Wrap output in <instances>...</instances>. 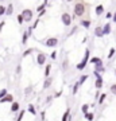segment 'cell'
<instances>
[{
    "mask_svg": "<svg viewBox=\"0 0 116 121\" xmlns=\"http://www.w3.org/2000/svg\"><path fill=\"white\" fill-rule=\"evenodd\" d=\"M66 1H69V3H70V1H73V0H66Z\"/></svg>",
    "mask_w": 116,
    "mask_h": 121,
    "instance_id": "obj_48",
    "label": "cell"
},
{
    "mask_svg": "<svg viewBox=\"0 0 116 121\" xmlns=\"http://www.w3.org/2000/svg\"><path fill=\"white\" fill-rule=\"evenodd\" d=\"M77 30H78V27H77V26H74L73 28L70 30V32H69V36H72V35H73V34H74V32H76Z\"/></svg>",
    "mask_w": 116,
    "mask_h": 121,
    "instance_id": "obj_37",
    "label": "cell"
},
{
    "mask_svg": "<svg viewBox=\"0 0 116 121\" xmlns=\"http://www.w3.org/2000/svg\"><path fill=\"white\" fill-rule=\"evenodd\" d=\"M41 117H42V121L45 120V112H42V113H41Z\"/></svg>",
    "mask_w": 116,
    "mask_h": 121,
    "instance_id": "obj_47",
    "label": "cell"
},
{
    "mask_svg": "<svg viewBox=\"0 0 116 121\" xmlns=\"http://www.w3.org/2000/svg\"><path fill=\"white\" fill-rule=\"evenodd\" d=\"M1 1H4V0H0V3H1Z\"/></svg>",
    "mask_w": 116,
    "mask_h": 121,
    "instance_id": "obj_50",
    "label": "cell"
},
{
    "mask_svg": "<svg viewBox=\"0 0 116 121\" xmlns=\"http://www.w3.org/2000/svg\"><path fill=\"white\" fill-rule=\"evenodd\" d=\"M20 110V104L18 102V101H14L12 104H11V109H9V112L11 113H18Z\"/></svg>",
    "mask_w": 116,
    "mask_h": 121,
    "instance_id": "obj_10",
    "label": "cell"
},
{
    "mask_svg": "<svg viewBox=\"0 0 116 121\" xmlns=\"http://www.w3.org/2000/svg\"><path fill=\"white\" fill-rule=\"evenodd\" d=\"M14 13V4L12 3H9L8 5H7V7H5V15H12Z\"/></svg>",
    "mask_w": 116,
    "mask_h": 121,
    "instance_id": "obj_16",
    "label": "cell"
},
{
    "mask_svg": "<svg viewBox=\"0 0 116 121\" xmlns=\"http://www.w3.org/2000/svg\"><path fill=\"white\" fill-rule=\"evenodd\" d=\"M115 77H116V69H115Z\"/></svg>",
    "mask_w": 116,
    "mask_h": 121,
    "instance_id": "obj_49",
    "label": "cell"
},
{
    "mask_svg": "<svg viewBox=\"0 0 116 121\" xmlns=\"http://www.w3.org/2000/svg\"><path fill=\"white\" fill-rule=\"evenodd\" d=\"M61 94H62V90H60L58 93H56V95H54V97H60Z\"/></svg>",
    "mask_w": 116,
    "mask_h": 121,
    "instance_id": "obj_46",
    "label": "cell"
},
{
    "mask_svg": "<svg viewBox=\"0 0 116 121\" xmlns=\"http://www.w3.org/2000/svg\"><path fill=\"white\" fill-rule=\"evenodd\" d=\"M84 28H89L90 27V20H81V23H80Z\"/></svg>",
    "mask_w": 116,
    "mask_h": 121,
    "instance_id": "obj_27",
    "label": "cell"
},
{
    "mask_svg": "<svg viewBox=\"0 0 116 121\" xmlns=\"http://www.w3.org/2000/svg\"><path fill=\"white\" fill-rule=\"evenodd\" d=\"M14 101H15L14 99V95L11 93H8V94H5L3 98L0 99V104H12Z\"/></svg>",
    "mask_w": 116,
    "mask_h": 121,
    "instance_id": "obj_8",
    "label": "cell"
},
{
    "mask_svg": "<svg viewBox=\"0 0 116 121\" xmlns=\"http://www.w3.org/2000/svg\"><path fill=\"white\" fill-rule=\"evenodd\" d=\"M89 56H90V51L89 48H86L85 50V54H84V58H82V60L78 63L77 66H76V69L78 70V71H82V70L86 67V65H88V62H89Z\"/></svg>",
    "mask_w": 116,
    "mask_h": 121,
    "instance_id": "obj_1",
    "label": "cell"
},
{
    "mask_svg": "<svg viewBox=\"0 0 116 121\" xmlns=\"http://www.w3.org/2000/svg\"><path fill=\"white\" fill-rule=\"evenodd\" d=\"M95 66V71L96 73H104L105 71V67H104V65H103V62H100V63H97V65H93Z\"/></svg>",
    "mask_w": 116,
    "mask_h": 121,
    "instance_id": "obj_11",
    "label": "cell"
},
{
    "mask_svg": "<svg viewBox=\"0 0 116 121\" xmlns=\"http://www.w3.org/2000/svg\"><path fill=\"white\" fill-rule=\"evenodd\" d=\"M46 5H47L46 3H43L42 5H38V8H37V11H38V12H42L43 9H45V7H46Z\"/></svg>",
    "mask_w": 116,
    "mask_h": 121,
    "instance_id": "obj_35",
    "label": "cell"
},
{
    "mask_svg": "<svg viewBox=\"0 0 116 121\" xmlns=\"http://www.w3.org/2000/svg\"><path fill=\"white\" fill-rule=\"evenodd\" d=\"M50 58H51V59H57V51H53L51 54H50Z\"/></svg>",
    "mask_w": 116,
    "mask_h": 121,
    "instance_id": "obj_42",
    "label": "cell"
},
{
    "mask_svg": "<svg viewBox=\"0 0 116 121\" xmlns=\"http://www.w3.org/2000/svg\"><path fill=\"white\" fill-rule=\"evenodd\" d=\"M112 19H113V22L116 23V11H115L113 13H112Z\"/></svg>",
    "mask_w": 116,
    "mask_h": 121,
    "instance_id": "obj_45",
    "label": "cell"
},
{
    "mask_svg": "<svg viewBox=\"0 0 116 121\" xmlns=\"http://www.w3.org/2000/svg\"><path fill=\"white\" fill-rule=\"evenodd\" d=\"M89 62L92 63V65H97V63H100V62H103L101 60V58H99V56H93V58H90Z\"/></svg>",
    "mask_w": 116,
    "mask_h": 121,
    "instance_id": "obj_23",
    "label": "cell"
},
{
    "mask_svg": "<svg viewBox=\"0 0 116 121\" xmlns=\"http://www.w3.org/2000/svg\"><path fill=\"white\" fill-rule=\"evenodd\" d=\"M115 52H116V48H113V47H112L111 50H109V52H108V56H107V58H108V59H111L112 56L115 55Z\"/></svg>",
    "mask_w": 116,
    "mask_h": 121,
    "instance_id": "obj_30",
    "label": "cell"
},
{
    "mask_svg": "<svg viewBox=\"0 0 116 121\" xmlns=\"http://www.w3.org/2000/svg\"><path fill=\"white\" fill-rule=\"evenodd\" d=\"M51 67L53 66L50 65V63H47V65L45 66V78H47V77H50V73H51Z\"/></svg>",
    "mask_w": 116,
    "mask_h": 121,
    "instance_id": "obj_13",
    "label": "cell"
},
{
    "mask_svg": "<svg viewBox=\"0 0 116 121\" xmlns=\"http://www.w3.org/2000/svg\"><path fill=\"white\" fill-rule=\"evenodd\" d=\"M22 16H23V20L26 23H30L32 19H34V12H32V9L30 8H24L22 11Z\"/></svg>",
    "mask_w": 116,
    "mask_h": 121,
    "instance_id": "obj_3",
    "label": "cell"
},
{
    "mask_svg": "<svg viewBox=\"0 0 116 121\" xmlns=\"http://www.w3.org/2000/svg\"><path fill=\"white\" fill-rule=\"evenodd\" d=\"M32 52H34V48H27L26 51L22 54V56H23V58H26V56H28L30 54H32Z\"/></svg>",
    "mask_w": 116,
    "mask_h": 121,
    "instance_id": "obj_26",
    "label": "cell"
},
{
    "mask_svg": "<svg viewBox=\"0 0 116 121\" xmlns=\"http://www.w3.org/2000/svg\"><path fill=\"white\" fill-rule=\"evenodd\" d=\"M85 13V4L82 3V1H78V3H76L74 4V16L73 17H81L82 15ZM72 17V19H73Z\"/></svg>",
    "mask_w": 116,
    "mask_h": 121,
    "instance_id": "obj_2",
    "label": "cell"
},
{
    "mask_svg": "<svg viewBox=\"0 0 116 121\" xmlns=\"http://www.w3.org/2000/svg\"><path fill=\"white\" fill-rule=\"evenodd\" d=\"M27 112L30 113V114H32V116H37V110H35V106L32 104H28V106H27Z\"/></svg>",
    "mask_w": 116,
    "mask_h": 121,
    "instance_id": "obj_18",
    "label": "cell"
},
{
    "mask_svg": "<svg viewBox=\"0 0 116 121\" xmlns=\"http://www.w3.org/2000/svg\"><path fill=\"white\" fill-rule=\"evenodd\" d=\"M26 109H24V110H19V112H18V116H16V121H22L23 120V117H24V114H26Z\"/></svg>",
    "mask_w": 116,
    "mask_h": 121,
    "instance_id": "obj_21",
    "label": "cell"
},
{
    "mask_svg": "<svg viewBox=\"0 0 116 121\" xmlns=\"http://www.w3.org/2000/svg\"><path fill=\"white\" fill-rule=\"evenodd\" d=\"M28 36H30V34L27 32V31H24L23 34H22V44H26L27 40H28Z\"/></svg>",
    "mask_w": 116,
    "mask_h": 121,
    "instance_id": "obj_19",
    "label": "cell"
},
{
    "mask_svg": "<svg viewBox=\"0 0 116 121\" xmlns=\"http://www.w3.org/2000/svg\"><path fill=\"white\" fill-rule=\"evenodd\" d=\"M112 13H113V12H107V13H105L107 19H111V17H112Z\"/></svg>",
    "mask_w": 116,
    "mask_h": 121,
    "instance_id": "obj_43",
    "label": "cell"
},
{
    "mask_svg": "<svg viewBox=\"0 0 116 121\" xmlns=\"http://www.w3.org/2000/svg\"><path fill=\"white\" fill-rule=\"evenodd\" d=\"M105 99H107V94H105V93H101V94L99 95V98H97V104L103 105L104 102H105Z\"/></svg>",
    "mask_w": 116,
    "mask_h": 121,
    "instance_id": "obj_14",
    "label": "cell"
},
{
    "mask_svg": "<svg viewBox=\"0 0 116 121\" xmlns=\"http://www.w3.org/2000/svg\"><path fill=\"white\" fill-rule=\"evenodd\" d=\"M61 20H62V23H64V26H66V27L72 26V16H70L68 12H64L62 15H61Z\"/></svg>",
    "mask_w": 116,
    "mask_h": 121,
    "instance_id": "obj_6",
    "label": "cell"
},
{
    "mask_svg": "<svg viewBox=\"0 0 116 121\" xmlns=\"http://www.w3.org/2000/svg\"><path fill=\"white\" fill-rule=\"evenodd\" d=\"M78 87H80V85H78V82H76V83L73 85V87H72V93H73L74 95H76V94L78 93Z\"/></svg>",
    "mask_w": 116,
    "mask_h": 121,
    "instance_id": "obj_28",
    "label": "cell"
},
{
    "mask_svg": "<svg viewBox=\"0 0 116 121\" xmlns=\"http://www.w3.org/2000/svg\"><path fill=\"white\" fill-rule=\"evenodd\" d=\"M68 66H69V60L65 59V62H62V69H64V70H68Z\"/></svg>",
    "mask_w": 116,
    "mask_h": 121,
    "instance_id": "obj_36",
    "label": "cell"
},
{
    "mask_svg": "<svg viewBox=\"0 0 116 121\" xmlns=\"http://www.w3.org/2000/svg\"><path fill=\"white\" fill-rule=\"evenodd\" d=\"M46 59H47V55L45 54V52H38V55H37V63L39 66H43L46 63Z\"/></svg>",
    "mask_w": 116,
    "mask_h": 121,
    "instance_id": "obj_7",
    "label": "cell"
},
{
    "mask_svg": "<svg viewBox=\"0 0 116 121\" xmlns=\"http://www.w3.org/2000/svg\"><path fill=\"white\" fill-rule=\"evenodd\" d=\"M43 44L46 46V47H56V46H58V38H56V36H51V38H47L46 40H43Z\"/></svg>",
    "mask_w": 116,
    "mask_h": 121,
    "instance_id": "obj_5",
    "label": "cell"
},
{
    "mask_svg": "<svg viewBox=\"0 0 116 121\" xmlns=\"http://www.w3.org/2000/svg\"><path fill=\"white\" fill-rule=\"evenodd\" d=\"M103 34L104 35H109L111 34V24L107 23V24H104L103 26Z\"/></svg>",
    "mask_w": 116,
    "mask_h": 121,
    "instance_id": "obj_15",
    "label": "cell"
},
{
    "mask_svg": "<svg viewBox=\"0 0 116 121\" xmlns=\"http://www.w3.org/2000/svg\"><path fill=\"white\" fill-rule=\"evenodd\" d=\"M15 73H16L18 75L22 73V66H20V65H18V66H16V69H15Z\"/></svg>",
    "mask_w": 116,
    "mask_h": 121,
    "instance_id": "obj_38",
    "label": "cell"
},
{
    "mask_svg": "<svg viewBox=\"0 0 116 121\" xmlns=\"http://www.w3.org/2000/svg\"><path fill=\"white\" fill-rule=\"evenodd\" d=\"M84 117H85L88 121H93V118H95V113H92V112H88L84 114Z\"/></svg>",
    "mask_w": 116,
    "mask_h": 121,
    "instance_id": "obj_24",
    "label": "cell"
},
{
    "mask_svg": "<svg viewBox=\"0 0 116 121\" xmlns=\"http://www.w3.org/2000/svg\"><path fill=\"white\" fill-rule=\"evenodd\" d=\"M45 13H46V9H43L42 12H39V15H38V17H42L43 15H45Z\"/></svg>",
    "mask_w": 116,
    "mask_h": 121,
    "instance_id": "obj_44",
    "label": "cell"
},
{
    "mask_svg": "<svg viewBox=\"0 0 116 121\" xmlns=\"http://www.w3.org/2000/svg\"><path fill=\"white\" fill-rule=\"evenodd\" d=\"M16 19H18V23H19V24H23V23H24V20H23V16H22V13H19V15H18Z\"/></svg>",
    "mask_w": 116,
    "mask_h": 121,
    "instance_id": "obj_34",
    "label": "cell"
},
{
    "mask_svg": "<svg viewBox=\"0 0 116 121\" xmlns=\"http://www.w3.org/2000/svg\"><path fill=\"white\" fill-rule=\"evenodd\" d=\"M109 90H111V93L113 95H116V83H112L111 86H109Z\"/></svg>",
    "mask_w": 116,
    "mask_h": 121,
    "instance_id": "obj_31",
    "label": "cell"
},
{
    "mask_svg": "<svg viewBox=\"0 0 116 121\" xmlns=\"http://www.w3.org/2000/svg\"><path fill=\"white\" fill-rule=\"evenodd\" d=\"M93 74H95V77H96L95 87H96V90H100V89L103 87V85H104V79H103V77H101V74H100V73H96V71H93Z\"/></svg>",
    "mask_w": 116,
    "mask_h": 121,
    "instance_id": "obj_4",
    "label": "cell"
},
{
    "mask_svg": "<svg viewBox=\"0 0 116 121\" xmlns=\"http://www.w3.org/2000/svg\"><path fill=\"white\" fill-rule=\"evenodd\" d=\"M89 106H90L89 104H84V105H82V106H81V112H82V114H85V113L89 112Z\"/></svg>",
    "mask_w": 116,
    "mask_h": 121,
    "instance_id": "obj_25",
    "label": "cell"
},
{
    "mask_svg": "<svg viewBox=\"0 0 116 121\" xmlns=\"http://www.w3.org/2000/svg\"><path fill=\"white\" fill-rule=\"evenodd\" d=\"M95 35L97 36V38H101V36H104V34H103V27H96L95 28Z\"/></svg>",
    "mask_w": 116,
    "mask_h": 121,
    "instance_id": "obj_17",
    "label": "cell"
},
{
    "mask_svg": "<svg viewBox=\"0 0 116 121\" xmlns=\"http://www.w3.org/2000/svg\"><path fill=\"white\" fill-rule=\"evenodd\" d=\"M31 93H32V86H27L24 89V95H30Z\"/></svg>",
    "mask_w": 116,
    "mask_h": 121,
    "instance_id": "obj_29",
    "label": "cell"
},
{
    "mask_svg": "<svg viewBox=\"0 0 116 121\" xmlns=\"http://www.w3.org/2000/svg\"><path fill=\"white\" fill-rule=\"evenodd\" d=\"M88 78H89V77H88L86 74H82L81 77H80V79L77 81V82H78V85H80V86H81V85H84V83H85V81L88 79Z\"/></svg>",
    "mask_w": 116,
    "mask_h": 121,
    "instance_id": "obj_22",
    "label": "cell"
},
{
    "mask_svg": "<svg viewBox=\"0 0 116 121\" xmlns=\"http://www.w3.org/2000/svg\"><path fill=\"white\" fill-rule=\"evenodd\" d=\"M4 26H5V22H4V20H1V22H0V32L3 31V28H4Z\"/></svg>",
    "mask_w": 116,
    "mask_h": 121,
    "instance_id": "obj_41",
    "label": "cell"
},
{
    "mask_svg": "<svg viewBox=\"0 0 116 121\" xmlns=\"http://www.w3.org/2000/svg\"><path fill=\"white\" fill-rule=\"evenodd\" d=\"M38 24H39V17H38V19H37V20L34 22V24L31 26V28H32V30H34V28H37V26H38Z\"/></svg>",
    "mask_w": 116,
    "mask_h": 121,
    "instance_id": "obj_40",
    "label": "cell"
},
{
    "mask_svg": "<svg viewBox=\"0 0 116 121\" xmlns=\"http://www.w3.org/2000/svg\"><path fill=\"white\" fill-rule=\"evenodd\" d=\"M3 15H5V5L0 4V17L3 16Z\"/></svg>",
    "mask_w": 116,
    "mask_h": 121,
    "instance_id": "obj_33",
    "label": "cell"
},
{
    "mask_svg": "<svg viewBox=\"0 0 116 121\" xmlns=\"http://www.w3.org/2000/svg\"><path fill=\"white\" fill-rule=\"evenodd\" d=\"M51 99H54V95H47V98H46V104H49V102H51Z\"/></svg>",
    "mask_w": 116,
    "mask_h": 121,
    "instance_id": "obj_39",
    "label": "cell"
},
{
    "mask_svg": "<svg viewBox=\"0 0 116 121\" xmlns=\"http://www.w3.org/2000/svg\"><path fill=\"white\" fill-rule=\"evenodd\" d=\"M53 85V78L51 77H47L45 78V81H43V85H42V89L43 90H46V89H49V87Z\"/></svg>",
    "mask_w": 116,
    "mask_h": 121,
    "instance_id": "obj_9",
    "label": "cell"
},
{
    "mask_svg": "<svg viewBox=\"0 0 116 121\" xmlns=\"http://www.w3.org/2000/svg\"><path fill=\"white\" fill-rule=\"evenodd\" d=\"M70 116H72V112H70V108H68L65 110V113L62 114V117H61V121H69Z\"/></svg>",
    "mask_w": 116,
    "mask_h": 121,
    "instance_id": "obj_12",
    "label": "cell"
},
{
    "mask_svg": "<svg viewBox=\"0 0 116 121\" xmlns=\"http://www.w3.org/2000/svg\"><path fill=\"white\" fill-rule=\"evenodd\" d=\"M5 94H8V90L7 89H0V99L3 98Z\"/></svg>",
    "mask_w": 116,
    "mask_h": 121,
    "instance_id": "obj_32",
    "label": "cell"
},
{
    "mask_svg": "<svg viewBox=\"0 0 116 121\" xmlns=\"http://www.w3.org/2000/svg\"><path fill=\"white\" fill-rule=\"evenodd\" d=\"M95 12H96V15H97V16H100V15H103V13H104V7H103L101 4H99L97 7H96Z\"/></svg>",
    "mask_w": 116,
    "mask_h": 121,
    "instance_id": "obj_20",
    "label": "cell"
}]
</instances>
